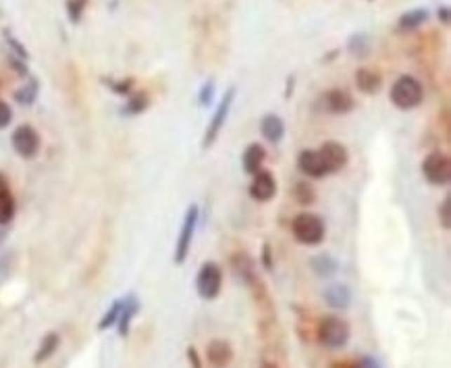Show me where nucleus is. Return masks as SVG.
<instances>
[{"mask_svg":"<svg viewBox=\"0 0 451 368\" xmlns=\"http://www.w3.org/2000/svg\"><path fill=\"white\" fill-rule=\"evenodd\" d=\"M323 104L327 109V113L331 115H347L349 111H354V98L349 96V92L345 90H329L323 98Z\"/></svg>","mask_w":451,"mask_h":368,"instance_id":"f8f14e48","label":"nucleus"},{"mask_svg":"<svg viewBox=\"0 0 451 368\" xmlns=\"http://www.w3.org/2000/svg\"><path fill=\"white\" fill-rule=\"evenodd\" d=\"M38 90H40L38 79H36V77H32L23 88H19V90L15 92V100H17L19 104L29 107V104H34V102H36V98H38Z\"/></svg>","mask_w":451,"mask_h":368,"instance_id":"4be33fe9","label":"nucleus"},{"mask_svg":"<svg viewBox=\"0 0 451 368\" xmlns=\"http://www.w3.org/2000/svg\"><path fill=\"white\" fill-rule=\"evenodd\" d=\"M258 368H279V367H277L275 362H269V360H264V362H262V364H260Z\"/></svg>","mask_w":451,"mask_h":368,"instance_id":"a19ab883","label":"nucleus"},{"mask_svg":"<svg viewBox=\"0 0 451 368\" xmlns=\"http://www.w3.org/2000/svg\"><path fill=\"white\" fill-rule=\"evenodd\" d=\"M354 81H356V88H358L362 94L372 96V94H377V92L381 90V86H383V75H381L379 71L370 69V67H362V69L356 71Z\"/></svg>","mask_w":451,"mask_h":368,"instance_id":"ddd939ff","label":"nucleus"},{"mask_svg":"<svg viewBox=\"0 0 451 368\" xmlns=\"http://www.w3.org/2000/svg\"><path fill=\"white\" fill-rule=\"evenodd\" d=\"M293 196H295L297 204H304V206H310L316 202V191L308 182H297L293 187Z\"/></svg>","mask_w":451,"mask_h":368,"instance_id":"393cba45","label":"nucleus"},{"mask_svg":"<svg viewBox=\"0 0 451 368\" xmlns=\"http://www.w3.org/2000/svg\"><path fill=\"white\" fill-rule=\"evenodd\" d=\"M439 19H441L443 23H450V6H441V8H439Z\"/></svg>","mask_w":451,"mask_h":368,"instance_id":"4c0bfd02","label":"nucleus"},{"mask_svg":"<svg viewBox=\"0 0 451 368\" xmlns=\"http://www.w3.org/2000/svg\"><path fill=\"white\" fill-rule=\"evenodd\" d=\"M325 221L314 212H299L291 221V233L302 245H318L325 240Z\"/></svg>","mask_w":451,"mask_h":368,"instance_id":"f03ea898","label":"nucleus"},{"mask_svg":"<svg viewBox=\"0 0 451 368\" xmlns=\"http://www.w3.org/2000/svg\"><path fill=\"white\" fill-rule=\"evenodd\" d=\"M422 175L431 185H447L451 179V161L450 156L441 150H435L426 154L422 161Z\"/></svg>","mask_w":451,"mask_h":368,"instance_id":"423d86ee","label":"nucleus"},{"mask_svg":"<svg viewBox=\"0 0 451 368\" xmlns=\"http://www.w3.org/2000/svg\"><path fill=\"white\" fill-rule=\"evenodd\" d=\"M347 48H349V53H351L354 57L364 59V57H368V53H370V40H368L366 34H354V36L349 38V42H347Z\"/></svg>","mask_w":451,"mask_h":368,"instance_id":"5701e85b","label":"nucleus"},{"mask_svg":"<svg viewBox=\"0 0 451 368\" xmlns=\"http://www.w3.org/2000/svg\"><path fill=\"white\" fill-rule=\"evenodd\" d=\"M88 6V0H67L65 8H67V15H69V21L71 23H79L81 21V15Z\"/></svg>","mask_w":451,"mask_h":368,"instance_id":"cd10ccee","label":"nucleus"},{"mask_svg":"<svg viewBox=\"0 0 451 368\" xmlns=\"http://www.w3.org/2000/svg\"><path fill=\"white\" fill-rule=\"evenodd\" d=\"M206 358L215 368H225L233 360V348L225 339H213L206 346Z\"/></svg>","mask_w":451,"mask_h":368,"instance_id":"4468645a","label":"nucleus"},{"mask_svg":"<svg viewBox=\"0 0 451 368\" xmlns=\"http://www.w3.org/2000/svg\"><path fill=\"white\" fill-rule=\"evenodd\" d=\"M260 133L267 142L271 144H279L285 135V123L279 115L275 113H267L262 119H260Z\"/></svg>","mask_w":451,"mask_h":368,"instance_id":"f3484780","label":"nucleus"},{"mask_svg":"<svg viewBox=\"0 0 451 368\" xmlns=\"http://www.w3.org/2000/svg\"><path fill=\"white\" fill-rule=\"evenodd\" d=\"M354 368H381V364H379V360H377V358H372V356H364V358H360V360L356 362V367Z\"/></svg>","mask_w":451,"mask_h":368,"instance_id":"c9c22d12","label":"nucleus"},{"mask_svg":"<svg viewBox=\"0 0 451 368\" xmlns=\"http://www.w3.org/2000/svg\"><path fill=\"white\" fill-rule=\"evenodd\" d=\"M248 193L256 202H269L277 193V179L271 171H258L248 187Z\"/></svg>","mask_w":451,"mask_h":368,"instance_id":"9d476101","label":"nucleus"},{"mask_svg":"<svg viewBox=\"0 0 451 368\" xmlns=\"http://www.w3.org/2000/svg\"><path fill=\"white\" fill-rule=\"evenodd\" d=\"M323 298H325L327 306L335 308V310H345L351 304V289L345 283H331L325 287Z\"/></svg>","mask_w":451,"mask_h":368,"instance_id":"dca6fc26","label":"nucleus"},{"mask_svg":"<svg viewBox=\"0 0 451 368\" xmlns=\"http://www.w3.org/2000/svg\"><path fill=\"white\" fill-rule=\"evenodd\" d=\"M267 161V150L262 144H250L245 146L243 154H241V167L248 175H256L258 171H262V165Z\"/></svg>","mask_w":451,"mask_h":368,"instance_id":"2eb2a0df","label":"nucleus"},{"mask_svg":"<svg viewBox=\"0 0 451 368\" xmlns=\"http://www.w3.org/2000/svg\"><path fill=\"white\" fill-rule=\"evenodd\" d=\"M107 83H109V88L113 90L114 94H121V96H123V94H129V92H131V88H133L135 81L129 77V79H123V81H107Z\"/></svg>","mask_w":451,"mask_h":368,"instance_id":"2f4dec72","label":"nucleus"},{"mask_svg":"<svg viewBox=\"0 0 451 368\" xmlns=\"http://www.w3.org/2000/svg\"><path fill=\"white\" fill-rule=\"evenodd\" d=\"M310 268H312L314 275H318L323 279H329L339 271V262L331 254H316V256L310 258Z\"/></svg>","mask_w":451,"mask_h":368,"instance_id":"6ab92c4d","label":"nucleus"},{"mask_svg":"<svg viewBox=\"0 0 451 368\" xmlns=\"http://www.w3.org/2000/svg\"><path fill=\"white\" fill-rule=\"evenodd\" d=\"M15 210H17V206H15L13 193L11 191L0 193V225H8L15 217Z\"/></svg>","mask_w":451,"mask_h":368,"instance_id":"b1692460","label":"nucleus"},{"mask_svg":"<svg viewBox=\"0 0 451 368\" xmlns=\"http://www.w3.org/2000/svg\"><path fill=\"white\" fill-rule=\"evenodd\" d=\"M318 341L329 348V350H341L347 346L349 341V335H351V329H349V322L339 318V316H325L321 322H318Z\"/></svg>","mask_w":451,"mask_h":368,"instance_id":"7ed1b4c3","label":"nucleus"},{"mask_svg":"<svg viewBox=\"0 0 451 368\" xmlns=\"http://www.w3.org/2000/svg\"><path fill=\"white\" fill-rule=\"evenodd\" d=\"M223 287V268L219 262H204L196 275V292L202 300H217Z\"/></svg>","mask_w":451,"mask_h":368,"instance_id":"20e7f679","label":"nucleus"},{"mask_svg":"<svg viewBox=\"0 0 451 368\" xmlns=\"http://www.w3.org/2000/svg\"><path fill=\"white\" fill-rule=\"evenodd\" d=\"M318 154H321V158H323V163H325L329 175H331V173H339V171L345 169L347 163H349V152H347V148H345L341 142H335V139L325 142V144L318 148Z\"/></svg>","mask_w":451,"mask_h":368,"instance_id":"1a4fd4ad","label":"nucleus"},{"mask_svg":"<svg viewBox=\"0 0 451 368\" xmlns=\"http://www.w3.org/2000/svg\"><path fill=\"white\" fill-rule=\"evenodd\" d=\"M235 94H237V90H235V88H229L225 92V96H223V100L219 102V107H217L213 119H210L208 127H206V135H204V142H202V148H204V150H208V148L219 139V135H221V131H223V127H225L227 117H229V113H231Z\"/></svg>","mask_w":451,"mask_h":368,"instance_id":"0eeeda50","label":"nucleus"},{"mask_svg":"<svg viewBox=\"0 0 451 368\" xmlns=\"http://www.w3.org/2000/svg\"><path fill=\"white\" fill-rule=\"evenodd\" d=\"M6 268H8V258H6V256H2V258H0V279L4 277Z\"/></svg>","mask_w":451,"mask_h":368,"instance_id":"58836bf2","label":"nucleus"},{"mask_svg":"<svg viewBox=\"0 0 451 368\" xmlns=\"http://www.w3.org/2000/svg\"><path fill=\"white\" fill-rule=\"evenodd\" d=\"M6 191H11V189H8V182H6V177L0 173V193H6Z\"/></svg>","mask_w":451,"mask_h":368,"instance_id":"ea45409f","label":"nucleus"},{"mask_svg":"<svg viewBox=\"0 0 451 368\" xmlns=\"http://www.w3.org/2000/svg\"><path fill=\"white\" fill-rule=\"evenodd\" d=\"M187 362H189V367L191 368H202V358H200V352H198L194 346H189V348H187Z\"/></svg>","mask_w":451,"mask_h":368,"instance_id":"72a5a7b5","label":"nucleus"},{"mask_svg":"<svg viewBox=\"0 0 451 368\" xmlns=\"http://www.w3.org/2000/svg\"><path fill=\"white\" fill-rule=\"evenodd\" d=\"M121 306H123V300H114L111 308L105 312V316L100 318V322H98V331H107V329H111L116 325V320H119V314H121Z\"/></svg>","mask_w":451,"mask_h":368,"instance_id":"bb28decb","label":"nucleus"},{"mask_svg":"<svg viewBox=\"0 0 451 368\" xmlns=\"http://www.w3.org/2000/svg\"><path fill=\"white\" fill-rule=\"evenodd\" d=\"M4 40H6L8 48L15 53V57H17V59H21V61H27V59H29V53H27V48H25V46H23V44H21V42H19V40H17V38H15L11 32H8V29H4Z\"/></svg>","mask_w":451,"mask_h":368,"instance_id":"c85d7f7f","label":"nucleus"},{"mask_svg":"<svg viewBox=\"0 0 451 368\" xmlns=\"http://www.w3.org/2000/svg\"><path fill=\"white\" fill-rule=\"evenodd\" d=\"M11 121H13V111H11V107H8L6 102L0 100V129L8 127V123Z\"/></svg>","mask_w":451,"mask_h":368,"instance_id":"473e14b6","label":"nucleus"},{"mask_svg":"<svg viewBox=\"0 0 451 368\" xmlns=\"http://www.w3.org/2000/svg\"><path fill=\"white\" fill-rule=\"evenodd\" d=\"M198 221H200V206L198 204L187 206L183 223H181V231H179L177 244H175V256H173L175 264H183L187 260V254L191 250V242H194V233H196Z\"/></svg>","mask_w":451,"mask_h":368,"instance_id":"39448f33","label":"nucleus"},{"mask_svg":"<svg viewBox=\"0 0 451 368\" xmlns=\"http://www.w3.org/2000/svg\"><path fill=\"white\" fill-rule=\"evenodd\" d=\"M8 61H11V64L15 67V71H17L19 75H27V64H25V61H21V59H15V57H11Z\"/></svg>","mask_w":451,"mask_h":368,"instance_id":"e433bc0d","label":"nucleus"},{"mask_svg":"<svg viewBox=\"0 0 451 368\" xmlns=\"http://www.w3.org/2000/svg\"><path fill=\"white\" fill-rule=\"evenodd\" d=\"M439 225L443 231L451 229V196H445L441 206H439Z\"/></svg>","mask_w":451,"mask_h":368,"instance_id":"c756f323","label":"nucleus"},{"mask_svg":"<svg viewBox=\"0 0 451 368\" xmlns=\"http://www.w3.org/2000/svg\"><path fill=\"white\" fill-rule=\"evenodd\" d=\"M140 312V300L129 294L127 298H123V306H121V314H119V320H116V329H119V335L121 337H127L129 335V327H131V320L133 316Z\"/></svg>","mask_w":451,"mask_h":368,"instance_id":"a211bd4d","label":"nucleus"},{"mask_svg":"<svg viewBox=\"0 0 451 368\" xmlns=\"http://www.w3.org/2000/svg\"><path fill=\"white\" fill-rule=\"evenodd\" d=\"M148 104H150V98L146 94H135L125 102L123 115H142L148 109Z\"/></svg>","mask_w":451,"mask_h":368,"instance_id":"a878e982","label":"nucleus"},{"mask_svg":"<svg viewBox=\"0 0 451 368\" xmlns=\"http://www.w3.org/2000/svg\"><path fill=\"white\" fill-rule=\"evenodd\" d=\"M389 98L397 109L412 111V109L420 107V102L424 100V86L414 75H401L391 86Z\"/></svg>","mask_w":451,"mask_h":368,"instance_id":"f257e3e1","label":"nucleus"},{"mask_svg":"<svg viewBox=\"0 0 451 368\" xmlns=\"http://www.w3.org/2000/svg\"><path fill=\"white\" fill-rule=\"evenodd\" d=\"M429 19V11L426 8H414V11H408L399 17V29H416L420 27L424 21Z\"/></svg>","mask_w":451,"mask_h":368,"instance_id":"412c9836","label":"nucleus"},{"mask_svg":"<svg viewBox=\"0 0 451 368\" xmlns=\"http://www.w3.org/2000/svg\"><path fill=\"white\" fill-rule=\"evenodd\" d=\"M297 169L312 179H323L325 175H329L318 150H302L297 156Z\"/></svg>","mask_w":451,"mask_h":368,"instance_id":"9b49d317","label":"nucleus"},{"mask_svg":"<svg viewBox=\"0 0 451 368\" xmlns=\"http://www.w3.org/2000/svg\"><path fill=\"white\" fill-rule=\"evenodd\" d=\"M198 100H200L202 107H210V104H213V100H215V81H213V79L206 81V83L200 88Z\"/></svg>","mask_w":451,"mask_h":368,"instance_id":"7c9ffc66","label":"nucleus"},{"mask_svg":"<svg viewBox=\"0 0 451 368\" xmlns=\"http://www.w3.org/2000/svg\"><path fill=\"white\" fill-rule=\"evenodd\" d=\"M273 252H271V244H264L262 245V264H264V268L267 271H273Z\"/></svg>","mask_w":451,"mask_h":368,"instance_id":"f704fd0d","label":"nucleus"},{"mask_svg":"<svg viewBox=\"0 0 451 368\" xmlns=\"http://www.w3.org/2000/svg\"><path fill=\"white\" fill-rule=\"evenodd\" d=\"M11 144L21 158H34L40 150V135L32 125H19L11 135Z\"/></svg>","mask_w":451,"mask_h":368,"instance_id":"6e6552de","label":"nucleus"},{"mask_svg":"<svg viewBox=\"0 0 451 368\" xmlns=\"http://www.w3.org/2000/svg\"><path fill=\"white\" fill-rule=\"evenodd\" d=\"M58 346H60V335L55 333V331L46 333V335L42 337V343H40L36 356H34V362H36V364H42V362H46L48 358H53L55 352L58 350Z\"/></svg>","mask_w":451,"mask_h":368,"instance_id":"aec40b11","label":"nucleus"}]
</instances>
